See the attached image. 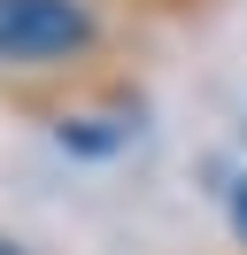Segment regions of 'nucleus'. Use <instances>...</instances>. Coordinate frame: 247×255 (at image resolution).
<instances>
[{"label": "nucleus", "instance_id": "1", "mask_svg": "<svg viewBox=\"0 0 247 255\" xmlns=\"http://www.w3.org/2000/svg\"><path fill=\"white\" fill-rule=\"evenodd\" d=\"M101 70H116L108 0H0V101L46 109Z\"/></svg>", "mask_w": 247, "mask_h": 255}, {"label": "nucleus", "instance_id": "2", "mask_svg": "<svg viewBox=\"0 0 247 255\" xmlns=\"http://www.w3.org/2000/svg\"><path fill=\"white\" fill-rule=\"evenodd\" d=\"M224 232H232V248L247 255V170L224 186Z\"/></svg>", "mask_w": 247, "mask_h": 255}, {"label": "nucleus", "instance_id": "3", "mask_svg": "<svg viewBox=\"0 0 247 255\" xmlns=\"http://www.w3.org/2000/svg\"><path fill=\"white\" fill-rule=\"evenodd\" d=\"M0 255H39L31 240H15V232H0Z\"/></svg>", "mask_w": 247, "mask_h": 255}]
</instances>
